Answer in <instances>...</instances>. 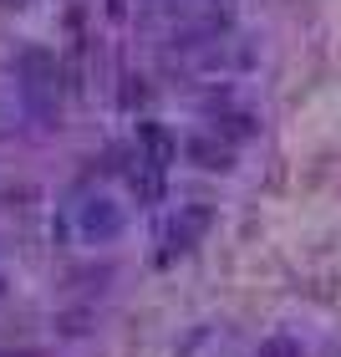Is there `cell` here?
I'll use <instances>...</instances> for the list:
<instances>
[{
    "instance_id": "11",
    "label": "cell",
    "mask_w": 341,
    "mask_h": 357,
    "mask_svg": "<svg viewBox=\"0 0 341 357\" xmlns=\"http://www.w3.org/2000/svg\"><path fill=\"white\" fill-rule=\"evenodd\" d=\"M209 6H235V0H209Z\"/></svg>"
},
{
    "instance_id": "12",
    "label": "cell",
    "mask_w": 341,
    "mask_h": 357,
    "mask_svg": "<svg viewBox=\"0 0 341 357\" xmlns=\"http://www.w3.org/2000/svg\"><path fill=\"white\" fill-rule=\"evenodd\" d=\"M0 296H6V275H0Z\"/></svg>"
},
{
    "instance_id": "5",
    "label": "cell",
    "mask_w": 341,
    "mask_h": 357,
    "mask_svg": "<svg viewBox=\"0 0 341 357\" xmlns=\"http://www.w3.org/2000/svg\"><path fill=\"white\" fill-rule=\"evenodd\" d=\"M189 158H193L199 169H209V174H230V169H235V149H230L219 133H214V138H189Z\"/></svg>"
},
{
    "instance_id": "4",
    "label": "cell",
    "mask_w": 341,
    "mask_h": 357,
    "mask_svg": "<svg viewBox=\"0 0 341 357\" xmlns=\"http://www.w3.org/2000/svg\"><path fill=\"white\" fill-rule=\"evenodd\" d=\"M138 158L153 169H168L178 158V138L168 133L164 123H138Z\"/></svg>"
},
{
    "instance_id": "8",
    "label": "cell",
    "mask_w": 341,
    "mask_h": 357,
    "mask_svg": "<svg viewBox=\"0 0 341 357\" xmlns=\"http://www.w3.org/2000/svg\"><path fill=\"white\" fill-rule=\"evenodd\" d=\"M87 321H92V312H67V317H56V327L67 332V337H82Z\"/></svg>"
},
{
    "instance_id": "6",
    "label": "cell",
    "mask_w": 341,
    "mask_h": 357,
    "mask_svg": "<svg viewBox=\"0 0 341 357\" xmlns=\"http://www.w3.org/2000/svg\"><path fill=\"white\" fill-rule=\"evenodd\" d=\"M214 133L224 138V143H245V138H255L260 133V123L250 118V112H219V118H214Z\"/></svg>"
},
{
    "instance_id": "10",
    "label": "cell",
    "mask_w": 341,
    "mask_h": 357,
    "mask_svg": "<svg viewBox=\"0 0 341 357\" xmlns=\"http://www.w3.org/2000/svg\"><path fill=\"white\" fill-rule=\"evenodd\" d=\"M143 6H168V0H143Z\"/></svg>"
},
{
    "instance_id": "1",
    "label": "cell",
    "mask_w": 341,
    "mask_h": 357,
    "mask_svg": "<svg viewBox=\"0 0 341 357\" xmlns=\"http://www.w3.org/2000/svg\"><path fill=\"white\" fill-rule=\"evenodd\" d=\"M15 72H21V97H26V112L41 123L56 118V61L46 52H21V61H15Z\"/></svg>"
},
{
    "instance_id": "3",
    "label": "cell",
    "mask_w": 341,
    "mask_h": 357,
    "mask_svg": "<svg viewBox=\"0 0 341 357\" xmlns=\"http://www.w3.org/2000/svg\"><path fill=\"white\" fill-rule=\"evenodd\" d=\"M209 225H214V209H209V204H184V209L168 220V250H178V255L193 250Z\"/></svg>"
},
{
    "instance_id": "2",
    "label": "cell",
    "mask_w": 341,
    "mask_h": 357,
    "mask_svg": "<svg viewBox=\"0 0 341 357\" xmlns=\"http://www.w3.org/2000/svg\"><path fill=\"white\" fill-rule=\"evenodd\" d=\"M122 204H112L107 194H87L82 204L72 209V230L82 245H112V240L122 235Z\"/></svg>"
},
{
    "instance_id": "9",
    "label": "cell",
    "mask_w": 341,
    "mask_h": 357,
    "mask_svg": "<svg viewBox=\"0 0 341 357\" xmlns=\"http://www.w3.org/2000/svg\"><path fill=\"white\" fill-rule=\"evenodd\" d=\"M260 357H301V347L290 342V337H270V342L260 347Z\"/></svg>"
},
{
    "instance_id": "7",
    "label": "cell",
    "mask_w": 341,
    "mask_h": 357,
    "mask_svg": "<svg viewBox=\"0 0 341 357\" xmlns=\"http://www.w3.org/2000/svg\"><path fill=\"white\" fill-rule=\"evenodd\" d=\"M158 174H164V169L143 164V158H138V169H127V184H133V194H138L143 204H153L158 194H164V178H158Z\"/></svg>"
}]
</instances>
